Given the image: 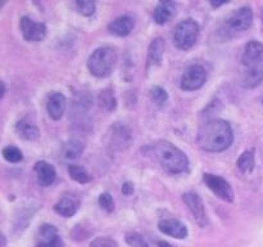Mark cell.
I'll list each match as a JSON object with an SVG mask.
<instances>
[{
  "mask_svg": "<svg viewBox=\"0 0 263 247\" xmlns=\"http://www.w3.org/2000/svg\"><path fill=\"white\" fill-rule=\"evenodd\" d=\"M234 142L231 125L222 118H212L200 125L197 134V144L207 152L226 151Z\"/></svg>",
  "mask_w": 263,
  "mask_h": 247,
  "instance_id": "1",
  "label": "cell"
},
{
  "mask_svg": "<svg viewBox=\"0 0 263 247\" xmlns=\"http://www.w3.org/2000/svg\"><path fill=\"white\" fill-rule=\"evenodd\" d=\"M263 81V44L252 40L246 45L240 62L241 86L253 89Z\"/></svg>",
  "mask_w": 263,
  "mask_h": 247,
  "instance_id": "2",
  "label": "cell"
},
{
  "mask_svg": "<svg viewBox=\"0 0 263 247\" xmlns=\"http://www.w3.org/2000/svg\"><path fill=\"white\" fill-rule=\"evenodd\" d=\"M157 161L162 169L168 174H181L189 170V158L172 143L167 140H161L152 147Z\"/></svg>",
  "mask_w": 263,
  "mask_h": 247,
  "instance_id": "3",
  "label": "cell"
},
{
  "mask_svg": "<svg viewBox=\"0 0 263 247\" xmlns=\"http://www.w3.org/2000/svg\"><path fill=\"white\" fill-rule=\"evenodd\" d=\"M253 25V10L251 7H241L234 10L218 31L222 40H230L239 33L248 31Z\"/></svg>",
  "mask_w": 263,
  "mask_h": 247,
  "instance_id": "4",
  "label": "cell"
},
{
  "mask_svg": "<svg viewBox=\"0 0 263 247\" xmlns=\"http://www.w3.org/2000/svg\"><path fill=\"white\" fill-rule=\"evenodd\" d=\"M117 63V51L112 46H100L90 54L87 59V69L95 77H107L112 74Z\"/></svg>",
  "mask_w": 263,
  "mask_h": 247,
  "instance_id": "5",
  "label": "cell"
},
{
  "mask_svg": "<svg viewBox=\"0 0 263 247\" xmlns=\"http://www.w3.org/2000/svg\"><path fill=\"white\" fill-rule=\"evenodd\" d=\"M200 28L199 25L193 18H186L177 23L174 31V43L180 50H189L199 38Z\"/></svg>",
  "mask_w": 263,
  "mask_h": 247,
  "instance_id": "6",
  "label": "cell"
},
{
  "mask_svg": "<svg viewBox=\"0 0 263 247\" xmlns=\"http://www.w3.org/2000/svg\"><path fill=\"white\" fill-rule=\"evenodd\" d=\"M207 81V71L200 64H192L186 67L181 76L180 87L185 92H195L200 89Z\"/></svg>",
  "mask_w": 263,
  "mask_h": 247,
  "instance_id": "7",
  "label": "cell"
},
{
  "mask_svg": "<svg viewBox=\"0 0 263 247\" xmlns=\"http://www.w3.org/2000/svg\"><path fill=\"white\" fill-rule=\"evenodd\" d=\"M203 180H204L205 185L210 188L211 192L215 193L218 198L226 201V202H233L235 195H234L233 187H231L228 180L223 179L220 175L211 174V172H204Z\"/></svg>",
  "mask_w": 263,
  "mask_h": 247,
  "instance_id": "8",
  "label": "cell"
},
{
  "mask_svg": "<svg viewBox=\"0 0 263 247\" xmlns=\"http://www.w3.org/2000/svg\"><path fill=\"white\" fill-rule=\"evenodd\" d=\"M182 200H184L185 205L187 206L192 215L194 216L198 225L202 226V228H205L208 225V223H210V220H208L207 211H205L204 203H203V200L200 198V196L194 192H187L182 196Z\"/></svg>",
  "mask_w": 263,
  "mask_h": 247,
  "instance_id": "9",
  "label": "cell"
},
{
  "mask_svg": "<svg viewBox=\"0 0 263 247\" xmlns=\"http://www.w3.org/2000/svg\"><path fill=\"white\" fill-rule=\"evenodd\" d=\"M20 30L26 41H41L48 33L45 23L36 22L27 15L20 20Z\"/></svg>",
  "mask_w": 263,
  "mask_h": 247,
  "instance_id": "10",
  "label": "cell"
},
{
  "mask_svg": "<svg viewBox=\"0 0 263 247\" xmlns=\"http://www.w3.org/2000/svg\"><path fill=\"white\" fill-rule=\"evenodd\" d=\"M108 139H109V142H108L109 148H112L113 151H121V149H123V147L127 146L128 142H130L131 133L125 125L115 123V125L109 129Z\"/></svg>",
  "mask_w": 263,
  "mask_h": 247,
  "instance_id": "11",
  "label": "cell"
},
{
  "mask_svg": "<svg viewBox=\"0 0 263 247\" xmlns=\"http://www.w3.org/2000/svg\"><path fill=\"white\" fill-rule=\"evenodd\" d=\"M158 229L162 233L177 239L186 238L187 234H189L186 225L180 220H176V219H163L158 223Z\"/></svg>",
  "mask_w": 263,
  "mask_h": 247,
  "instance_id": "12",
  "label": "cell"
},
{
  "mask_svg": "<svg viewBox=\"0 0 263 247\" xmlns=\"http://www.w3.org/2000/svg\"><path fill=\"white\" fill-rule=\"evenodd\" d=\"M80 200L73 195H64L54 205V210L63 218H72L80 208Z\"/></svg>",
  "mask_w": 263,
  "mask_h": 247,
  "instance_id": "13",
  "label": "cell"
},
{
  "mask_svg": "<svg viewBox=\"0 0 263 247\" xmlns=\"http://www.w3.org/2000/svg\"><path fill=\"white\" fill-rule=\"evenodd\" d=\"M37 183L41 187H49L53 184L57 179V171L53 165H50L46 161H37L33 166Z\"/></svg>",
  "mask_w": 263,
  "mask_h": 247,
  "instance_id": "14",
  "label": "cell"
},
{
  "mask_svg": "<svg viewBox=\"0 0 263 247\" xmlns=\"http://www.w3.org/2000/svg\"><path fill=\"white\" fill-rule=\"evenodd\" d=\"M67 107V99L64 97V94L62 93L55 92L53 94H50L48 102H46V110H48L49 116H50L53 120L58 121L63 117L64 111Z\"/></svg>",
  "mask_w": 263,
  "mask_h": 247,
  "instance_id": "15",
  "label": "cell"
},
{
  "mask_svg": "<svg viewBox=\"0 0 263 247\" xmlns=\"http://www.w3.org/2000/svg\"><path fill=\"white\" fill-rule=\"evenodd\" d=\"M164 40L162 38H156L148 48V58H146V69L157 67L163 61Z\"/></svg>",
  "mask_w": 263,
  "mask_h": 247,
  "instance_id": "16",
  "label": "cell"
},
{
  "mask_svg": "<svg viewBox=\"0 0 263 247\" xmlns=\"http://www.w3.org/2000/svg\"><path fill=\"white\" fill-rule=\"evenodd\" d=\"M85 151V143L80 139H69L62 146L61 158L64 161H74Z\"/></svg>",
  "mask_w": 263,
  "mask_h": 247,
  "instance_id": "17",
  "label": "cell"
},
{
  "mask_svg": "<svg viewBox=\"0 0 263 247\" xmlns=\"http://www.w3.org/2000/svg\"><path fill=\"white\" fill-rule=\"evenodd\" d=\"M134 26H135V22H134L133 17H130V15H121V17L116 18L115 21H112L108 25V30L113 35L123 38V36L130 35L131 31L134 30Z\"/></svg>",
  "mask_w": 263,
  "mask_h": 247,
  "instance_id": "18",
  "label": "cell"
},
{
  "mask_svg": "<svg viewBox=\"0 0 263 247\" xmlns=\"http://www.w3.org/2000/svg\"><path fill=\"white\" fill-rule=\"evenodd\" d=\"M176 5L174 2H159V4L154 8L153 18L157 25H164L168 22L175 14Z\"/></svg>",
  "mask_w": 263,
  "mask_h": 247,
  "instance_id": "19",
  "label": "cell"
},
{
  "mask_svg": "<svg viewBox=\"0 0 263 247\" xmlns=\"http://www.w3.org/2000/svg\"><path fill=\"white\" fill-rule=\"evenodd\" d=\"M15 133L20 136L21 139L27 142H33L39 138L40 133H39V129L35 123L30 122L27 120H21L18 121L17 125H15Z\"/></svg>",
  "mask_w": 263,
  "mask_h": 247,
  "instance_id": "20",
  "label": "cell"
},
{
  "mask_svg": "<svg viewBox=\"0 0 263 247\" xmlns=\"http://www.w3.org/2000/svg\"><path fill=\"white\" fill-rule=\"evenodd\" d=\"M98 103L107 112H113L117 108V99H116V95L113 93V90L109 89V87L102 90L99 93V95H98Z\"/></svg>",
  "mask_w": 263,
  "mask_h": 247,
  "instance_id": "21",
  "label": "cell"
},
{
  "mask_svg": "<svg viewBox=\"0 0 263 247\" xmlns=\"http://www.w3.org/2000/svg\"><path fill=\"white\" fill-rule=\"evenodd\" d=\"M238 169L243 172L244 175L251 174L254 170V153L252 151H246L241 153L239 157L238 162H236Z\"/></svg>",
  "mask_w": 263,
  "mask_h": 247,
  "instance_id": "22",
  "label": "cell"
},
{
  "mask_svg": "<svg viewBox=\"0 0 263 247\" xmlns=\"http://www.w3.org/2000/svg\"><path fill=\"white\" fill-rule=\"evenodd\" d=\"M68 174L71 177V179L80 183V184H86V183H89L91 180V177L87 172V170L85 167L80 166V165H69Z\"/></svg>",
  "mask_w": 263,
  "mask_h": 247,
  "instance_id": "23",
  "label": "cell"
},
{
  "mask_svg": "<svg viewBox=\"0 0 263 247\" xmlns=\"http://www.w3.org/2000/svg\"><path fill=\"white\" fill-rule=\"evenodd\" d=\"M3 157L5 161L10 162V164H18L23 160V153L20 148L14 146H7L3 148L2 151Z\"/></svg>",
  "mask_w": 263,
  "mask_h": 247,
  "instance_id": "24",
  "label": "cell"
},
{
  "mask_svg": "<svg viewBox=\"0 0 263 247\" xmlns=\"http://www.w3.org/2000/svg\"><path fill=\"white\" fill-rule=\"evenodd\" d=\"M149 97H151L152 102L162 105L168 100V93L161 86H152L151 90H149Z\"/></svg>",
  "mask_w": 263,
  "mask_h": 247,
  "instance_id": "25",
  "label": "cell"
},
{
  "mask_svg": "<svg viewBox=\"0 0 263 247\" xmlns=\"http://www.w3.org/2000/svg\"><path fill=\"white\" fill-rule=\"evenodd\" d=\"M58 237V231L54 225L51 224H43V225L39 228L37 231V241H44V239H51V238H55Z\"/></svg>",
  "mask_w": 263,
  "mask_h": 247,
  "instance_id": "26",
  "label": "cell"
},
{
  "mask_svg": "<svg viewBox=\"0 0 263 247\" xmlns=\"http://www.w3.org/2000/svg\"><path fill=\"white\" fill-rule=\"evenodd\" d=\"M74 5H76V9L82 15H86V17L94 14L95 9H97V4H95V2H91V0H76Z\"/></svg>",
  "mask_w": 263,
  "mask_h": 247,
  "instance_id": "27",
  "label": "cell"
},
{
  "mask_svg": "<svg viewBox=\"0 0 263 247\" xmlns=\"http://www.w3.org/2000/svg\"><path fill=\"white\" fill-rule=\"evenodd\" d=\"M126 242H127L128 246L131 247H149V244L146 243L145 239L143 238V236L136 232H127L125 236Z\"/></svg>",
  "mask_w": 263,
  "mask_h": 247,
  "instance_id": "28",
  "label": "cell"
},
{
  "mask_svg": "<svg viewBox=\"0 0 263 247\" xmlns=\"http://www.w3.org/2000/svg\"><path fill=\"white\" fill-rule=\"evenodd\" d=\"M98 202H99L100 207L107 211V213H113V210H115V201H113V197L110 196V193H102L99 196V198H98Z\"/></svg>",
  "mask_w": 263,
  "mask_h": 247,
  "instance_id": "29",
  "label": "cell"
},
{
  "mask_svg": "<svg viewBox=\"0 0 263 247\" xmlns=\"http://www.w3.org/2000/svg\"><path fill=\"white\" fill-rule=\"evenodd\" d=\"M89 247H118V244L110 237H98V238L92 239Z\"/></svg>",
  "mask_w": 263,
  "mask_h": 247,
  "instance_id": "30",
  "label": "cell"
},
{
  "mask_svg": "<svg viewBox=\"0 0 263 247\" xmlns=\"http://www.w3.org/2000/svg\"><path fill=\"white\" fill-rule=\"evenodd\" d=\"M35 247H63V241L61 237H55L51 239H44V241H37Z\"/></svg>",
  "mask_w": 263,
  "mask_h": 247,
  "instance_id": "31",
  "label": "cell"
},
{
  "mask_svg": "<svg viewBox=\"0 0 263 247\" xmlns=\"http://www.w3.org/2000/svg\"><path fill=\"white\" fill-rule=\"evenodd\" d=\"M134 184L131 182H125L122 184V193L125 196H131L134 193Z\"/></svg>",
  "mask_w": 263,
  "mask_h": 247,
  "instance_id": "32",
  "label": "cell"
},
{
  "mask_svg": "<svg viewBox=\"0 0 263 247\" xmlns=\"http://www.w3.org/2000/svg\"><path fill=\"white\" fill-rule=\"evenodd\" d=\"M228 0H211L210 4L212 5L213 8H218V7H222V5L228 4Z\"/></svg>",
  "mask_w": 263,
  "mask_h": 247,
  "instance_id": "33",
  "label": "cell"
},
{
  "mask_svg": "<svg viewBox=\"0 0 263 247\" xmlns=\"http://www.w3.org/2000/svg\"><path fill=\"white\" fill-rule=\"evenodd\" d=\"M157 246L158 247H174L171 243H168V242H166V241H158L157 242Z\"/></svg>",
  "mask_w": 263,
  "mask_h": 247,
  "instance_id": "34",
  "label": "cell"
},
{
  "mask_svg": "<svg viewBox=\"0 0 263 247\" xmlns=\"http://www.w3.org/2000/svg\"><path fill=\"white\" fill-rule=\"evenodd\" d=\"M0 85H2V95H0V98H4L5 97V93H7V87H5V82L2 81L0 82Z\"/></svg>",
  "mask_w": 263,
  "mask_h": 247,
  "instance_id": "35",
  "label": "cell"
},
{
  "mask_svg": "<svg viewBox=\"0 0 263 247\" xmlns=\"http://www.w3.org/2000/svg\"><path fill=\"white\" fill-rule=\"evenodd\" d=\"M262 20H263V10H262Z\"/></svg>",
  "mask_w": 263,
  "mask_h": 247,
  "instance_id": "36",
  "label": "cell"
},
{
  "mask_svg": "<svg viewBox=\"0 0 263 247\" xmlns=\"http://www.w3.org/2000/svg\"><path fill=\"white\" fill-rule=\"evenodd\" d=\"M262 104H263V99H262Z\"/></svg>",
  "mask_w": 263,
  "mask_h": 247,
  "instance_id": "37",
  "label": "cell"
}]
</instances>
